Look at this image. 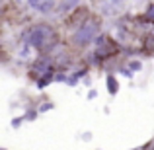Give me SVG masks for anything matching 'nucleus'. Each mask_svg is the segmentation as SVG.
I'll return each instance as SVG.
<instances>
[{"mask_svg":"<svg viewBox=\"0 0 154 150\" xmlns=\"http://www.w3.org/2000/svg\"><path fill=\"white\" fill-rule=\"evenodd\" d=\"M23 43H26V47H33V49H39L45 55H49L60 43V37L59 31L51 23H35L23 33Z\"/></svg>","mask_w":154,"mask_h":150,"instance_id":"f257e3e1","label":"nucleus"},{"mask_svg":"<svg viewBox=\"0 0 154 150\" xmlns=\"http://www.w3.org/2000/svg\"><path fill=\"white\" fill-rule=\"evenodd\" d=\"M100 29H102V22H100L98 18H94V16H88L82 26H78L74 29V33L70 35L72 47H80V49H82V47H88L90 43H94L96 39H98Z\"/></svg>","mask_w":154,"mask_h":150,"instance_id":"f03ea898","label":"nucleus"},{"mask_svg":"<svg viewBox=\"0 0 154 150\" xmlns=\"http://www.w3.org/2000/svg\"><path fill=\"white\" fill-rule=\"evenodd\" d=\"M27 6L37 10L39 14H49L53 8H57V2H35V0H31V2H27Z\"/></svg>","mask_w":154,"mask_h":150,"instance_id":"7ed1b4c3","label":"nucleus"},{"mask_svg":"<svg viewBox=\"0 0 154 150\" xmlns=\"http://www.w3.org/2000/svg\"><path fill=\"white\" fill-rule=\"evenodd\" d=\"M100 8H103V16H115L119 14V10L123 8L121 2H100Z\"/></svg>","mask_w":154,"mask_h":150,"instance_id":"20e7f679","label":"nucleus"},{"mask_svg":"<svg viewBox=\"0 0 154 150\" xmlns=\"http://www.w3.org/2000/svg\"><path fill=\"white\" fill-rule=\"evenodd\" d=\"M78 6H80L78 2H57V8H59V10H63V14H64V16L74 14V10H76Z\"/></svg>","mask_w":154,"mask_h":150,"instance_id":"39448f33","label":"nucleus"},{"mask_svg":"<svg viewBox=\"0 0 154 150\" xmlns=\"http://www.w3.org/2000/svg\"><path fill=\"white\" fill-rule=\"evenodd\" d=\"M105 82H107L109 94H117V90H119V84H117L115 76H113V74H107V76H105Z\"/></svg>","mask_w":154,"mask_h":150,"instance_id":"423d86ee","label":"nucleus"},{"mask_svg":"<svg viewBox=\"0 0 154 150\" xmlns=\"http://www.w3.org/2000/svg\"><path fill=\"white\" fill-rule=\"evenodd\" d=\"M152 47H154V29L144 37V51H146L148 55H152Z\"/></svg>","mask_w":154,"mask_h":150,"instance_id":"0eeeda50","label":"nucleus"},{"mask_svg":"<svg viewBox=\"0 0 154 150\" xmlns=\"http://www.w3.org/2000/svg\"><path fill=\"white\" fill-rule=\"evenodd\" d=\"M143 20H144V22H152V23H154V4H152V6H150V8H148V10H146V12H144V16H143Z\"/></svg>","mask_w":154,"mask_h":150,"instance_id":"6e6552de","label":"nucleus"},{"mask_svg":"<svg viewBox=\"0 0 154 150\" xmlns=\"http://www.w3.org/2000/svg\"><path fill=\"white\" fill-rule=\"evenodd\" d=\"M51 76H53V74H45V78L41 76V78L37 80V86H39V88H45L49 82H53V78H51Z\"/></svg>","mask_w":154,"mask_h":150,"instance_id":"1a4fd4ad","label":"nucleus"},{"mask_svg":"<svg viewBox=\"0 0 154 150\" xmlns=\"http://www.w3.org/2000/svg\"><path fill=\"white\" fill-rule=\"evenodd\" d=\"M53 80H57V82H66V74H63V72H60V74H57Z\"/></svg>","mask_w":154,"mask_h":150,"instance_id":"9d476101","label":"nucleus"},{"mask_svg":"<svg viewBox=\"0 0 154 150\" xmlns=\"http://www.w3.org/2000/svg\"><path fill=\"white\" fill-rule=\"evenodd\" d=\"M140 66H143V64H140L139 60H133L131 63V70H140Z\"/></svg>","mask_w":154,"mask_h":150,"instance_id":"9b49d317","label":"nucleus"},{"mask_svg":"<svg viewBox=\"0 0 154 150\" xmlns=\"http://www.w3.org/2000/svg\"><path fill=\"white\" fill-rule=\"evenodd\" d=\"M51 107H53V103H43L41 107H39V111H49Z\"/></svg>","mask_w":154,"mask_h":150,"instance_id":"f8f14e48","label":"nucleus"},{"mask_svg":"<svg viewBox=\"0 0 154 150\" xmlns=\"http://www.w3.org/2000/svg\"><path fill=\"white\" fill-rule=\"evenodd\" d=\"M20 123H22V119H14V121H12V125H14V127H20Z\"/></svg>","mask_w":154,"mask_h":150,"instance_id":"ddd939ff","label":"nucleus"},{"mask_svg":"<svg viewBox=\"0 0 154 150\" xmlns=\"http://www.w3.org/2000/svg\"><path fill=\"white\" fill-rule=\"evenodd\" d=\"M0 6H2V4H0Z\"/></svg>","mask_w":154,"mask_h":150,"instance_id":"4468645a","label":"nucleus"}]
</instances>
